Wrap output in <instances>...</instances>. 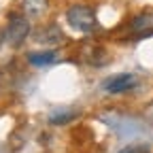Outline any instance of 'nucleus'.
Instances as JSON below:
<instances>
[{"instance_id": "obj_1", "label": "nucleus", "mask_w": 153, "mask_h": 153, "mask_svg": "<svg viewBox=\"0 0 153 153\" xmlns=\"http://www.w3.org/2000/svg\"><path fill=\"white\" fill-rule=\"evenodd\" d=\"M66 22H68V26H70L72 30L83 32V34L94 32L96 28H98V17H96L94 9H91V7H85V4H74V7H70L68 13H66Z\"/></svg>"}, {"instance_id": "obj_2", "label": "nucleus", "mask_w": 153, "mask_h": 153, "mask_svg": "<svg viewBox=\"0 0 153 153\" xmlns=\"http://www.w3.org/2000/svg\"><path fill=\"white\" fill-rule=\"evenodd\" d=\"M30 34V22L26 15H11L4 30V36L11 47H19Z\"/></svg>"}, {"instance_id": "obj_3", "label": "nucleus", "mask_w": 153, "mask_h": 153, "mask_svg": "<svg viewBox=\"0 0 153 153\" xmlns=\"http://www.w3.org/2000/svg\"><path fill=\"white\" fill-rule=\"evenodd\" d=\"M136 76L134 74H128V72H123V74H115V76H111V79H106L104 81V89L108 91V94H123V91H130V89H134L136 87Z\"/></svg>"}, {"instance_id": "obj_4", "label": "nucleus", "mask_w": 153, "mask_h": 153, "mask_svg": "<svg viewBox=\"0 0 153 153\" xmlns=\"http://www.w3.org/2000/svg\"><path fill=\"white\" fill-rule=\"evenodd\" d=\"M132 32L138 34V36H145L149 32H153V15L151 13H140L132 19Z\"/></svg>"}, {"instance_id": "obj_5", "label": "nucleus", "mask_w": 153, "mask_h": 153, "mask_svg": "<svg viewBox=\"0 0 153 153\" xmlns=\"http://www.w3.org/2000/svg\"><path fill=\"white\" fill-rule=\"evenodd\" d=\"M22 11L28 17H41L47 11V0H22Z\"/></svg>"}, {"instance_id": "obj_6", "label": "nucleus", "mask_w": 153, "mask_h": 153, "mask_svg": "<svg viewBox=\"0 0 153 153\" xmlns=\"http://www.w3.org/2000/svg\"><path fill=\"white\" fill-rule=\"evenodd\" d=\"M55 60V51H34V53H28V62L32 66H47V64H53Z\"/></svg>"}, {"instance_id": "obj_7", "label": "nucleus", "mask_w": 153, "mask_h": 153, "mask_svg": "<svg viewBox=\"0 0 153 153\" xmlns=\"http://www.w3.org/2000/svg\"><path fill=\"white\" fill-rule=\"evenodd\" d=\"M72 117H74V113H70V111L60 113V115H57V113H53L51 117H49V121H51V123H55V126H60V123H68Z\"/></svg>"}, {"instance_id": "obj_8", "label": "nucleus", "mask_w": 153, "mask_h": 153, "mask_svg": "<svg viewBox=\"0 0 153 153\" xmlns=\"http://www.w3.org/2000/svg\"><path fill=\"white\" fill-rule=\"evenodd\" d=\"M119 153H151V147L149 145H128V147H123Z\"/></svg>"}]
</instances>
